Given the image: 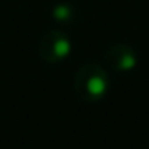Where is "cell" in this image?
<instances>
[{"mask_svg":"<svg viewBox=\"0 0 149 149\" xmlns=\"http://www.w3.org/2000/svg\"><path fill=\"white\" fill-rule=\"evenodd\" d=\"M72 43L69 37L59 29H50L42 36L39 42V56L42 61L55 64L69 56Z\"/></svg>","mask_w":149,"mask_h":149,"instance_id":"7a4b0ae2","label":"cell"},{"mask_svg":"<svg viewBox=\"0 0 149 149\" xmlns=\"http://www.w3.org/2000/svg\"><path fill=\"white\" fill-rule=\"evenodd\" d=\"M53 16L58 23H72L75 16V10L71 3H59L53 8Z\"/></svg>","mask_w":149,"mask_h":149,"instance_id":"277c9868","label":"cell"},{"mask_svg":"<svg viewBox=\"0 0 149 149\" xmlns=\"http://www.w3.org/2000/svg\"><path fill=\"white\" fill-rule=\"evenodd\" d=\"M107 71L98 63H87L80 66L74 75V90L77 96L88 103L100 101L109 90Z\"/></svg>","mask_w":149,"mask_h":149,"instance_id":"6da1fadb","label":"cell"},{"mask_svg":"<svg viewBox=\"0 0 149 149\" xmlns=\"http://www.w3.org/2000/svg\"><path fill=\"white\" fill-rule=\"evenodd\" d=\"M104 63L107 68L117 72H128L138 64V55L127 43H116L104 53Z\"/></svg>","mask_w":149,"mask_h":149,"instance_id":"3957f363","label":"cell"}]
</instances>
